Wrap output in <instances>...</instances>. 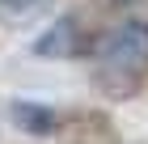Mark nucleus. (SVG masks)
<instances>
[{
  "label": "nucleus",
  "mask_w": 148,
  "mask_h": 144,
  "mask_svg": "<svg viewBox=\"0 0 148 144\" xmlns=\"http://www.w3.org/2000/svg\"><path fill=\"white\" fill-rule=\"evenodd\" d=\"M89 72L106 98L140 93V85L148 81V21L127 17L110 25L89 51Z\"/></svg>",
  "instance_id": "f257e3e1"
},
{
  "label": "nucleus",
  "mask_w": 148,
  "mask_h": 144,
  "mask_svg": "<svg viewBox=\"0 0 148 144\" xmlns=\"http://www.w3.org/2000/svg\"><path fill=\"white\" fill-rule=\"evenodd\" d=\"M80 51H93V43L85 38V30H80L76 17H59L34 43V55H42V59H59V55L68 59V55H80Z\"/></svg>",
  "instance_id": "f03ea898"
},
{
  "label": "nucleus",
  "mask_w": 148,
  "mask_h": 144,
  "mask_svg": "<svg viewBox=\"0 0 148 144\" xmlns=\"http://www.w3.org/2000/svg\"><path fill=\"white\" fill-rule=\"evenodd\" d=\"M13 114H17V127H25V132H38V136H51L59 132V110H51V106H38V102H17L13 106Z\"/></svg>",
  "instance_id": "7ed1b4c3"
},
{
  "label": "nucleus",
  "mask_w": 148,
  "mask_h": 144,
  "mask_svg": "<svg viewBox=\"0 0 148 144\" xmlns=\"http://www.w3.org/2000/svg\"><path fill=\"white\" fill-rule=\"evenodd\" d=\"M47 0H0V13L4 17H30L34 9H42Z\"/></svg>",
  "instance_id": "20e7f679"
},
{
  "label": "nucleus",
  "mask_w": 148,
  "mask_h": 144,
  "mask_svg": "<svg viewBox=\"0 0 148 144\" xmlns=\"http://www.w3.org/2000/svg\"><path fill=\"white\" fill-rule=\"evenodd\" d=\"M97 4H106V9H136V4H144V0H97Z\"/></svg>",
  "instance_id": "39448f33"
}]
</instances>
